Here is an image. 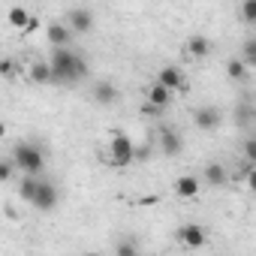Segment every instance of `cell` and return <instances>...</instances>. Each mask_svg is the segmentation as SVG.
<instances>
[{
  "instance_id": "obj_18",
  "label": "cell",
  "mask_w": 256,
  "mask_h": 256,
  "mask_svg": "<svg viewBox=\"0 0 256 256\" xmlns=\"http://www.w3.org/2000/svg\"><path fill=\"white\" fill-rule=\"evenodd\" d=\"M40 181L42 178H36V175H22V181H18V196L30 205L34 202V196H36V190H40Z\"/></svg>"
},
{
  "instance_id": "obj_6",
  "label": "cell",
  "mask_w": 256,
  "mask_h": 256,
  "mask_svg": "<svg viewBox=\"0 0 256 256\" xmlns=\"http://www.w3.org/2000/svg\"><path fill=\"white\" fill-rule=\"evenodd\" d=\"M157 145H160V154H166V157H178L184 151V139H181V133L175 126H160Z\"/></svg>"
},
{
  "instance_id": "obj_27",
  "label": "cell",
  "mask_w": 256,
  "mask_h": 256,
  "mask_svg": "<svg viewBox=\"0 0 256 256\" xmlns=\"http://www.w3.org/2000/svg\"><path fill=\"white\" fill-rule=\"evenodd\" d=\"M142 114H145V118H160V114H163V108H157V106L145 102V106H142Z\"/></svg>"
},
{
  "instance_id": "obj_10",
  "label": "cell",
  "mask_w": 256,
  "mask_h": 256,
  "mask_svg": "<svg viewBox=\"0 0 256 256\" xmlns=\"http://www.w3.org/2000/svg\"><path fill=\"white\" fill-rule=\"evenodd\" d=\"M72 28L66 24V22H54V24H48L46 28V40L54 46V48H64V46H70L72 42Z\"/></svg>"
},
{
  "instance_id": "obj_11",
  "label": "cell",
  "mask_w": 256,
  "mask_h": 256,
  "mask_svg": "<svg viewBox=\"0 0 256 256\" xmlns=\"http://www.w3.org/2000/svg\"><path fill=\"white\" fill-rule=\"evenodd\" d=\"M172 88H166V84H160V82H154V84H148V90H145V102H151V106H157V108H169V102H172Z\"/></svg>"
},
{
  "instance_id": "obj_9",
  "label": "cell",
  "mask_w": 256,
  "mask_h": 256,
  "mask_svg": "<svg viewBox=\"0 0 256 256\" xmlns=\"http://www.w3.org/2000/svg\"><path fill=\"white\" fill-rule=\"evenodd\" d=\"M66 24L72 28V34H90V28H94V12L84 10V6H76V10L66 12Z\"/></svg>"
},
{
  "instance_id": "obj_4",
  "label": "cell",
  "mask_w": 256,
  "mask_h": 256,
  "mask_svg": "<svg viewBox=\"0 0 256 256\" xmlns=\"http://www.w3.org/2000/svg\"><path fill=\"white\" fill-rule=\"evenodd\" d=\"M58 202H60V190H58V184H54V181H40V190H36V196H34L30 205H34L36 211L48 214V211L58 208Z\"/></svg>"
},
{
  "instance_id": "obj_1",
  "label": "cell",
  "mask_w": 256,
  "mask_h": 256,
  "mask_svg": "<svg viewBox=\"0 0 256 256\" xmlns=\"http://www.w3.org/2000/svg\"><path fill=\"white\" fill-rule=\"evenodd\" d=\"M48 64L54 66L58 84H76V82H82V78L88 76V64H84V58H82L78 52H72L70 46L54 48L52 58H48Z\"/></svg>"
},
{
  "instance_id": "obj_25",
  "label": "cell",
  "mask_w": 256,
  "mask_h": 256,
  "mask_svg": "<svg viewBox=\"0 0 256 256\" xmlns=\"http://www.w3.org/2000/svg\"><path fill=\"white\" fill-rule=\"evenodd\" d=\"M16 160L10 157V160H4V166H0V181H12V175H16Z\"/></svg>"
},
{
  "instance_id": "obj_2",
  "label": "cell",
  "mask_w": 256,
  "mask_h": 256,
  "mask_svg": "<svg viewBox=\"0 0 256 256\" xmlns=\"http://www.w3.org/2000/svg\"><path fill=\"white\" fill-rule=\"evenodd\" d=\"M136 145H133V139L126 136V133H112V139H108V148H106V163L108 166H114V169H126V166H133L136 163Z\"/></svg>"
},
{
  "instance_id": "obj_16",
  "label": "cell",
  "mask_w": 256,
  "mask_h": 256,
  "mask_svg": "<svg viewBox=\"0 0 256 256\" xmlns=\"http://www.w3.org/2000/svg\"><path fill=\"white\" fill-rule=\"evenodd\" d=\"M157 82L166 84V88H172V90H184V84H187V78H184V72L178 66H163L157 72Z\"/></svg>"
},
{
  "instance_id": "obj_21",
  "label": "cell",
  "mask_w": 256,
  "mask_h": 256,
  "mask_svg": "<svg viewBox=\"0 0 256 256\" xmlns=\"http://www.w3.org/2000/svg\"><path fill=\"white\" fill-rule=\"evenodd\" d=\"M241 58H244V64L250 70H256V36H250V40L241 42Z\"/></svg>"
},
{
  "instance_id": "obj_5",
  "label": "cell",
  "mask_w": 256,
  "mask_h": 256,
  "mask_svg": "<svg viewBox=\"0 0 256 256\" xmlns=\"http://www.w3.org/2000/svg\"><path fill=\"white\" fill-rule=\"evenodd\" d=\"M175 235H178L181 247H187V250H199V247L208 244V232H205V226H199V223H184V226H178Z\"/></svg>"
},
{
  "instance_id": "obj_15",
  "label": "cell",
  "mask_w": 256,
  "mask_h": 256,
  "mask_svg": "<svg viewBox=\"0 0 256 256\" xmlns=\"http://www.w3.org/2000/svg\"><path fill=\"white\" fill-rule=\"evenodd\" d=\"M10 24H12L16 30H22V34H30V30L36 28V18H34L24 6H12V10H10Z\"/></svg>"
},
{
  "instance_id": "obj_19",
  "label": "cell",
  "mask_w": 256,
  "mask_h": 256,
  "mask_svg": "<svg viewBox=\"0 0 256 256\" xmlns=\"http://www.w3.org/2000/svg\"><path fill=\"white\" fill-rule=\"evenodd\" d=\"M247 72H250V66L244 64V58H241V54L226 60V76H229L232 82H244V78H247Z\"/></svg>"
},
{
  "instance_id": "obj_8",
  "label": "cell",
  "mask_w": 256,
  "mask_h": 256,
  "mask_svg": "<svg viewBox=\"0 0 256 256\" xmlns=\"http://www.w3.org/2000/svg\"><path fill=\"white\" fill-rule=\"evenodd\" d=\"M28 78L34 84H58V76H54V66L48 60H34L28 64Z\"/></svg>"
},
{
  "instance_id": "obj_14",
  "label": "cell",
  "mask_w": 256,
  "mask_h": 256,
  "mask_svg": "<svg viewBox=\"0 0 256 256\" xmlns=\"http://www.w3.org/2000/svg\"><path fill=\"white\" fill-rule=\"evenodd\" d=\"M199 190H202V178H196V175H181V178H175V196H181V199H196Z\"/></svg>"
},
{
  "instance_id": "obj_26",
  "label": "cell",
  "mask_w": 256,
  "mask_h": 256,
  "mask_svg": "<svg viewBox=\"0 0 256 256\" xmlns=\"http://www.w3.org/2000/svg\"><path fill=\"white\" fill-rule=\"evenodd\" d=\"M244 187H247L250 193H256V166H250V169L244 172Z\"/></svg>"
},
{
  "instance_id": "obj_20",
  "label": "cell",
  "mask_w": 256,
  "mask_h": 256,
  "mask_svg": "<svg viewBox=\"0 0 256 256\" xmlns=\"http://www.w3.org/2000/svg\"><path fill=\"white\" fill-rule=\"evenodd\" d=\"M238 18H241V24L256 28V0H241V6H238Z\"/></svg>"
},
{
  "instance_id": "obj_17",
  "label": "cell",
  "mask_w": 256,
  "mask_h": 256,
  "mask_svg": "<svg viewBox=\"0 0 256 256\" xmlns=\"http://www.w3.org/2000/svg\"><path fill=\"white\" fill-rule=\"evenodd\" d=\"M90 96H94V102H100V106H112V102L118 100V88H114L112 82H96L94 90H90Z\"/></svg>"
},
{
  "instance_id": "obj_23",
  "label": "cell",
  "mask_w": 256,
  "mask_h": 256,
  "mask_svg": "<svg viewBox=\"0 0 256 256\" xmlns=\"http://www.w3.org/2000/svg\"><path fill=\"white\" fill-rule=\"evenodd\" d=\"M114 253H120V256H136V253H139V244L130 241V238H124V241L114 244Z\"/></svg>"
},
{
  "instance_id": "obj_24",
  "label": "cell",
  "mask_w": 256,
  "mask_h": 256,
  "mask_svg": "<svg viewBox=\"0 0 256 256\" xmlns=\"http://www.w3.org/2000/svg\"><path fill=\"white\" fill-rule=\"evenodd\" d=\"M253 118H256V114H253V108H250V106H238V108H235V120H238V124H244V126H247Z\"/></svg>"
},
{
  "instance_id": "obj_28",
  "label": "cell",
  "mask_w": 256,
  "mask_h": 256,
  "mask_svg": "<svg viewBox=\"0 0 256 256\" xmlns=\"http://www.w3.org/2000/svg\"><path fill=\"white\" fill-rule=\"evenodd\" d=\"M4 76H12V60H4Z\"/></svg>"
},
{
  "instance_id": "obj_3",
  "label": "cell",
  "mask_w": 256,
  "mask_h": 256,
  "mask_svg": "<svg viewBox=\"0 0 256 256\" xmlns=\"http://www.w3.org/2000/svg\"><path fill=\"white\" fill-rule=\"evenodd\" d=\"M12 160L22 169V175H40L46 169V151L36 142H18L12 148Z\"/></svg>"
},
{
  "instance_id": "obj_12",
  "label": "cell",
  "mask_w": 256,
  "mask_h": 256,
  "mask_svg": "<svg viewBox=\"0 0 256 256\" xmlns=\"http://www.w3.org/2000/svg\"><path fill=\"white\" fill-rule=\"evenodd\" d=\"M202 184L205 187H226L229 184V172H226V166L223 163H208L205 169H202Z\"/></svg>"
},
{
  "instance_id": "obj_22",
  "label": "cell",
  "mask_w": 256,
  "mask_h": 256,
  "mask_svg": "<svg viewBox=\"0 0 256 256\" xmlns=\"http://www.w3.org/2000/svg\"><path fill=\"white\" fill-rule=\"evenodd\" d=\"M241 157H244L250 166H256V136H247V139L241 142Z\"/></svg>"
},
{
  "instance_id": "obj_13",
  "label": "cell",
  "mask_w": 256,
  "mask_h": 256,
  "mask_svg": "<svg viewBox=\"0 0 256 256\" xmlns=\"http://www.w3.org/2000/svg\"><path fill=\"white\" fill-rule=\"evenodd\" d=\"M184 54L193 58V60H205V58L211 54V40L202 36V34H193V36L187 40V46H184Z\"/></svg>"
},
{
  "instance_id": "obj_7",
  "label": "cell",
  "mask_w": 256,
  "mask_h": 256,
  "mask_svg": "<svg viewBox=\"0 0 256 256\" xmlns=\"http://www.w3.org/2000/svg\"><path fill=\"white\" fill-rule=\"evenodd\" d=\"M193 124L199 126V130L211 133V130H217V126L223 124V112H220L217 106H202V108L193 112Z\"/></svg>"
}]
</instances>
